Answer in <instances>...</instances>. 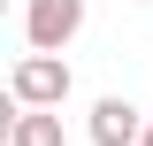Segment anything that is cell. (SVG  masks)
I'll list each match as a JSON object with an SVG mask.
<instances>
[{
  "mask_svg": "<svg viewBox=\"0 0 153 146\" xmlns=\"http://www.w3.org/2000/svg\"><path fill=\"white\" fill-rule=\"evenodd\" d=\"M8 92H16L23 108H61V100H69V62L46 54V46H31V54L8 69Z\"/></svg>",
  "mask_w": 153,
  "mask_h": 146,
  "instance_id": "cell-1",
  "label": "cell"
},
{
  "mask_svg": "<svg viewBox=\"0 0 153 146\" xmlns=\"http://www.w3.org/2000/svg\"><path fill=\"white\" fill-rule=\"evenodd\" d=\"M76 31H84V0H23V38L31 46L61 54Z\"/></svg>",
  "mask_w": 153,
  "mask_h": 146,
  "instance_id": "cell-2",
  "label": "cell"
},
{
  "mask_svg": "<svg viewBox=\"0 0 153 146\" xmlns=\"http://www.w3.org/2000/svg\"><path fill=\"white\" fill-rule=\"evenodd\" d=\"M138 138H146V115H138L123 92H107L92 108V146H138Z\"/></svg>",
  "mask_w": 153,
  "mask_h": 146,
  "instance_id": "cell-3",
  "label": "cell"
},
{
  "mask_svg": "<svg viewBox=\"0 0 153 146\" xmlns=\"http://www.w3.org/2000/svg\"><path fill=\"white\" fill-rule=\"evenodd\" d=\"M8 146H61V115L16 100V115H8Z\"/></svg>",
  "mask_w": 153,
  "mask_h": 146,
  "instance_id": "cell-4",
  "label": "cell"
},
{
  "mask_svg": "<svg viewBox=\"0 0 153 146\" xmlns=\"http://www.w3.org/2000/svg\"><path fill=\"white\" fill-rule=\"evenodd\" d=\"M138 146H153V115H146V138H138Z\"/></svg>",
  "mask_w": 153,
  "mask_h": 146,
  "instance_id": "cell-5",
  "label": "cell"
}]
</instances>
